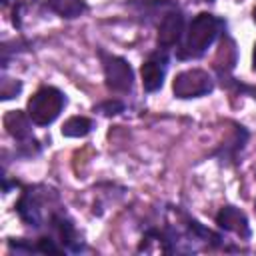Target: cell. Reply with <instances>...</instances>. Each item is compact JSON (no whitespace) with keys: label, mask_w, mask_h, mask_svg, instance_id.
I'll use <instances>...</instances> for the list:
<instances>
[{"label":"cell","mask_w":256,"mask_h":256,"mask_svg":"<svg viewBox=\"0 0 256 256\" xmlns=\"http://www.w3.org/2000/svg\"><path fill=\"white\" fill-rule=\"evenodd\" d=\"M46 8L62 18H76L86 10L82 0H46Z\"/></svg>","instance_id":"12"},{"label":"cell","mask_w":256,"mask_h":256,"mask_svg":"<svg viewBox=\"0 0 256 256\" xmlns=\"http://www.w3.org/2000/svg\"><path fill=\"white\" fill-rule=\"evenodd\" d=\"M94 112H100L104 116H116V114L124 112V104L120 100H104L98 106H94Z\"/></svg>","instance_id":"14"},{"label":"cell","mask_w":256,"mask_h":256,"mask_svg":"<svg viewBox=\"0 0 256 256\" xmlns=\"http://www.w3.org/2000/svg\"><path fill=\"white\" fill-rule=\"evenodd\" d=\"M216 224L226 230V232H232L240 238H250V224H248V218L246 214L236 208V206H224L220 208V212L216 214Z\"/></svg>","instance_id":"7"},{"label":"cell","mask_w":256,"mask_h":256,"mask_svg":"<svg viewBox=\"0 0 256 256\" xmlns=\"http://www.w3.org/2000/svg\"><path fill=\"white\" fill-rule=\"evenodd\" d=\"M166 66H168V58H166L164 48H162V52L158 48V52L150 54V58L142 64L140 76H142V86L146 92H156L162 88L164 76H166Z\"/></svg>","instance_id":"6"},{"label":"cell","mask_w":256,"mask_h":256,"mask_svg":"<svg viewBox=\"0 0 256 256\" xmlns=\"http://www.w3.org/2000/svg\"><path fill=\"white\" fill-rule=\"evenodd\" d=\"M202 2H214V0H202Z\"/></svg>","instance_id":"18"},{"label":"cell","mask_w":256,"mask_h":256,"mask_svg":"<svg viewBox=\"0 0 256 256\" xmlns=\"http://www.w3.org/2000/svg\"><path fill=\"white\" fill-rule=\"evenodd\" d=\"M214 90V80L206 70L190 68L180 74H176L172 82V92L176 98L188 100V98H200Z\"/></svg>","instance_id":"3"},{"label":"cell","mask_w":256,"mask_h":256,"mask_svg":"<svg viewBox=\"0 0 256 256\" xmlns=\"http://www.w3.org/2000/svg\"><path fill=\"white\" fill-rule=\"evenodd\" d=\"M234 64H236V46L228 36H224L216 52V58H214V68L220 78H226L230 70L234 68Z\"/></svg>","instance_id":"11"},{"label":"cell","mask_w":256,"mask_h":256,"mask_svg":"<svg viewBox=\"0 0 256 256\" xmlns=\"http://www.w3.org/2000/svg\"><path fill=\"white\" fill-rule=\"evenodd\" d=\"M42 206H44V200L40 196V192L36 190H26L18 204H16V212L20 214V218L28 224V226H34V228H40L42 226Z\"/></svg>","instance_id":"9"},{"label":"cell","mask_w":256,"mask_h":256,"mask_svg":"<svg viewBox=\"0 0 256 256\" xmlns=\"http://www.w3.org/2000/svg\"><path fill=\"white\" fill-rule=\"evenodd\" d=\"M252 68L256 72V44H254V54H252Z\"/></svg>","instance_id":"16"},{"label":"cell","mask_w":256,"mask_h":256,"mask_svg":"<svg viewBox=\"0 0 256 256\" xmlns=\"http://www.w3.org/2000/svg\"><path fill=\"white\" fill-rule=\"evenodd\" d=\"M252 18H254V22H256V8L252 10Z\"/></svg>","instance_id":"17"},{"label":"cell","mask_w":256,"mask_h":256,"mask_svg":"<svg viewBox=\"0 0 256 256\" xmlns=\"http://www.w3.org/2000/svg\"><path fill=\"white\" fill-rule=\"evenodd\" d=\"M30 116L28 112H20V110H10L6 116H4V128L8 130V134L12 138H16L18 142H24V140H30L32 138V126H30Z\"/></svg>","instance_id":"10"},{"label":"cell","mask_w":256,"mask_h":256,"mask_svg":"<svg viewBox=\"0 0 256 256\" xmlns=\"http://www.w3.org/2000/svg\"><path fill=\"white\" fill-rule=\"evenodd\" d=\"M226 30V22L210 12H200L188 24L180 44L176 46L178 60H192L206 54V50L222 36Z\"/></svg>","instance_id":"1"},{"label":"cell","mask_w":256,"mask_h":256,"mask_svg":"<svg viewBox=\"0 0 256 256\" xmlns=\"http://www.w3.org/2000/svg\"><path fill=\"white\" fill-rule=\"evenodd\" d=\"M22 90V84L18 82V80H4L2 82V98L4 100H8V98H14L18 92Z\"/></svg>","instance_id":"15"},{"label":"cell","mask_w":256,"mask_h":256,"mask_svg":"<svg viewBox=\"0 0 256 256\" xmlns=\"http://www.w3.org/2000/svg\"><path fill=\"white\" fill-rule=\"evenodd\" d=\"M184 32H186L184 14L174 6L168 12H164L160 22H158V46L164 48V50H168L172 46H178Z\"/></svg>","instance_id":"5"},{"label":"cell","mask_w":256,"mask_h":256,"mask_svg":"<svg viewBox=\"0 0 256 256\" xmlns=\"http://www.w3.org/2000/svg\"><path fill=\"white\" fill-rule=\"evenodd\" d=\"M100 60H102V68H104V80L106 86L114 92H130L134 86V72L130 68V64L114 54H106V52H98Z\"/></svg>","instance_id":"4"},{"label":"cell","mask_w":256,"mask_h":256,"mask_svg":"<svg viewBox=\"0 0 256 256\" xmlns=\"http://www.w3.org/2000/svg\"><path fill=\"white\" fill-rule=\"evenodd\" d=\"M48 226H50V230H52V238H54L56 242H62L64 248L74 250V252H78V250L82 248L74 224H72L64 214H58V212L50 214Z\"/></svg>","instance_id":"8"},{"label":"cell","mask_w":256,"mask_h":256,"mask_svg":"<svg viewBox=\"0 0 256 256\" xmlns=\"http://www.w3.org/2000/svg\"><path fill=\"white\" fill-rule=\"evenodd\" d=\"M64 106H66V96L54 86H44L28 100L26 112H28L32 124L48 126L60 116Z\"/></svg>","instance_id":"2"},{"label":"cell","mask_w":256,"mask_h":256,"mask_svg":"<svg viewBox=\"0 0 256 256\" xmlns=\"http://www.w3.org/2000/svg\"><path fill=\"white\" fill-rule=\"evenodd\" d=\"M92 120L90 118H84V116H72L64 122L62 126V136H68V138H80V136H86L90 130H92Z\"/></svg>","instance_id":"13"}]
</instances>
